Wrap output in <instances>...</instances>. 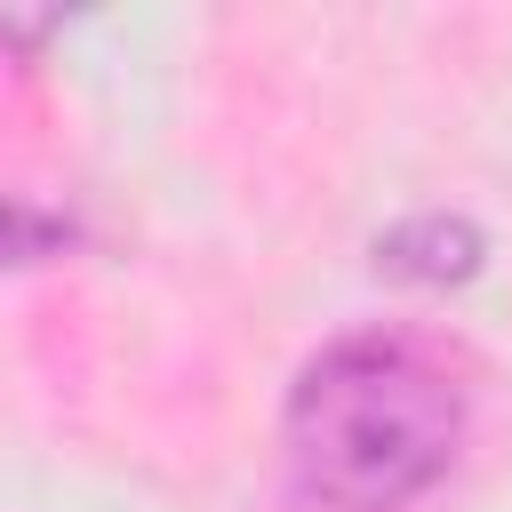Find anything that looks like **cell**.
Returning <instances> with one entry per match:
<instances>
[{
	"label": "cell",
	"instance_id": "7a4b0ae2",
	"mask_svg": "<svg viewBox=\"0 0 512 512\" xmlns=\"http://www.w3.org/2000/svg\"><path fill=\"white\" fill-rule=\"evenodd\" d=\"M376 256H384V272H408V280H464L480 264V232L448 224V216H416V224L384 232Z\"/></svg>",
	"mask_w": 512,
	"mask_h": 512
},
{
	"label": "cell",
	"instance_id": "6da1fadb",
	"mask_svg": "<svg viewBox=\"0 0 512 512\" xmlns=\"http://www.w3.org/2000/svg\"><path fill=\"white\" fill-rule=\"evenodd\" d=\"M456 432L464 392L400 336H344L288 392V464L336 512H400L448 472Z\"/></svg>",
	"mask_w": 512,
	"mask_h": 512
}]
</instances>
